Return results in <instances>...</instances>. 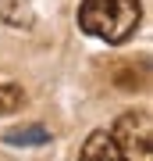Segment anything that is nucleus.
Masks as SVG:
<instances>
[{"instance_id": "nucleus-1", "label": "nucleus", "mask_w": 153, "mask_h": 161, "mask_svg": "<svg viewBox=\"0 0 153 161\" xmlns=\"http://www.w3.org/2000/svg\"><path fill=\"white\" fill-rule=\"evenodd\" d=\"M139 22V0H82L79 7V29L103 43H125L128 36H135Z\"/></svg>"}, {"instance_id": "nucleus-2", "label": "nucleus", "mask_w": 153, "mask_h": 161, "mask_svg": "<svg viewBox=\"0 0 153 161\" xmlns=\"http://www.w3.org/2000/svg\"><path fill=\"white\" fill-rule=\"evenodd\" d=\"M110 140L125 161H153V125L150 111H128L114 122Z\"/></svg>"}, {"instance_id": "nucleus-3", "label": "nucleus", "mask_w": 153, "mask_h": 161, "mask_svg": "<svg viewBox=\"0 0 153 161\" xmlns=\"http://www.w3.org/2000/svg\"><path fill=\"white\" fill-rule=\"evenodd\" d=\"M79 161H125V158L118 154V147H114L110 132H93V136L85 140Z\"/></svg>"}, {"instance_id": "nucleus-4", "label": "nucleus", "mask_w": 153, "mask_h": 161, "mask_svg": "<svg viewBox=\"0 0 153 161\" xmlns=\"http://www.w3.org/2000/svg\"><path fill=\"white\" fill-rule=\"evenodd\" d=\"M28 4H32V0H4V11H0L4 22L7 25H18V29L28 25V22H32V7H28Z\"/></svg>"}, {"instance_id": "nucleus-5", "label": "nucleus", "mask_w": 153, "mask_h": 161, "mask_svg": "<svg viewBox=\"0 0 153 161\" xmlns=\"http://www.w3.org/2000/svg\"><path fill=\"white\" fill-rule=\"evenodd\" d=\"M7 143H46V140H50V129H43V125H28V129H11L7 132Z\"/></svg>"}, {"instance_id": "nucleus-6", "label": "nucleus", "mask_w": 153, "mask_h": 161, "mask_svg": "<svg viewBox=\"0 0 153 161\" xmlns=\"http://www.w3.org/2000/svg\"><path fill=\"white\" fill-rule=\"evenodd\" d=\"M22 104H25L22 86H7V82H0V115H14Z\"/></svg>"}]
</instances>
